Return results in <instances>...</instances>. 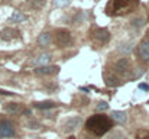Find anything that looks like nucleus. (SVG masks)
I'll return each instance as SVG.
<instances>
[{
  "label": "nucleus",
  "mask_w": 149,
  "mask_h": 139,
  "mask_svg": "<svg viewBox=\"0 0 149 139\" xmlns=\"http://www.w3.org/2000/svg\"><path fill=\"white\" fill-rule=\"evenodd\" d=\"M139 0H110L106 6V12L110 16H122L133 12Z\"/></svg>",
  "instance_id": "1"
},
{
  "label": "nucleus",
  "mask_w": 149,
  "mask_h": 139,
  "mask_svg": "<svg viewBox=\"0 0 149 139\" xmlns=\"http://www.w3.org/2000/svg\"><path fill=\"white\" fill-rule=\"evenodd\" d=\"M86 126L94 135L101 136L111 129V119L106 115H94L86 122Z\"/></svg>",
  "instance_id": "2"
},
{
  "label": "nucleus",
  "mask_w": 149,
  "mask_h": 139,
  "mask_svg": "<svg viewBox=\"0 0 149 139\" xmlns=\"http://www.w3.org/2000/svg\"><path fill=\"white\" fill-rule=\"evenodd\" d=\"M54 42H55V45L59 46V48H65V46H68L71 42H72L71 34H70L67 29H58V31H55Z\"/></svg>",
  "instance_id": "3"
},
{
  "label": "nucleus",
  "mask_w": 149,
  "mask_h": 139,
  "mask_svg": "<svg viewBox=\"0 0 149 139\" xmlns=\"http://www.w3.org/2000/svg\"><path fill=\"white\" fill-rule=\"evenodd\" d=\"M91 35H93V39H94L97 44H106V42L110 39V34H109V31L104 29V28L94 29Z\"/></svg>",
  "instance_id": "4"
},
{
  "label": "nucleus",
  "mask_w": 149,
  "mask_h": 139,
  "mask_svg": "<svg viewBox=\"0 0 149 139\" xmlns=\"http://www.w3.org/2000/svg\"><path fill=\"white\" fill-rule=\"evenodd\" d=\"M15 135V128L9 120L0 122V138H12Z\"/></svg>",
  "instance_id": "5"
},
{
  "label": "nucleus",
  "mask_w": 149,
  "mask_h": 139,
  "mask_svg": "<svg viewBox=\"0 0 149 139\" xmlns=\"http://www.w3.org/2000/svg\"><path fill=\"white\" fill-rule=\"evenodd\" d=\"M80 123H81V117L80 116H72V117L67 119V122L64 123V131L67 133H71L80 126Z\"/></svg>",
  "instance_id": "6"
},
{
  "label": "nucleus",
  "mask_w": 149,
  "mask_h": 139,
  "mask_svg": "<svg viewBox=\"0 0 149 139\" xmlns=\"http://www.w3.org/2000/svg\"><path fill=\"white\" fill-rule=\"evenodd\" d=\"M19 35H20V32L17 29H15V28H4L0 32V38L3 41H13V39L19 38Z\"/></svg>",
  "instance_id": "7"
},
{
  "label": "nucleus",
  "mask_w": 149,
  "mask_h": 139,
  "mask_svg": "<svg viewBox=\"0 0 149 139\" xmlns=\"http://www.w3.org/2000/svg\"><path fill=\"white\" fill-rule=\"evenodd\" d=\"M114 70H116L117 74L125 75V74L129 73V70H130V61H129L127 58H122V59H119V61L116 62V65H114Z\"/></svg>",
  "instance_id": "8"
},
{
  "label": "nucleus",
  "mask_w": 149,
  "mask_h": 139,
  "mask_svg": "<svg viewBox=\"0 0 149 139\" xmlns=\"http://www.w3.org/2000/svg\"><path fill=\"white\" fill-rule=\"evenodd\" d=\"M138 54H139V58L141 59L149 61V38L139 44V46H138Z\"/></svg>",
  "instance_id": "9"
},
{
  "label": "nucleus",
  "mask_w": 149,
  "mask_h": 139,
  "mask_svg": "<svg viewBox=\"0 0 149 139\" xmlns=\"http://www.w3.org/2000/svg\"><path fill=\"white\" fill-rule=\"evenodd\" d=\"M59 71V67L58 65H44V67H38L35 70L36 74H41V75H51V74H56Z\"/></svg>",
  "instance_id": "10"
},
{
  "label": "nucleus",
  "mask_w": 149,
  "mask_h": 139,
  "mask_svg": "<svg viewBox=\"0 0 149 139\" xmlns=\"http://www.w3.org/2000/svg\"><path fill=\"white\" fill-rule=\"evenodd\" d=\"M49 61H51L49 54H41V55H38V58H35V59L32 61V64L36 65V67H44V65H47Z\"/></svg>",
  "instance_id": "11"
},
{
  "label": "nucleus",
  "mask_w": 149,
  "mask_h": 139,
  "mask_svg": "<svg viewBox=\"0 0 149 139\" xmlns=\"http://www.w3.org/2000/svg\"><path fill=\"white\" fill-rule=\"evenodd\" d=\"M111 119H113L114 122H117L119 125H125V123L127 122V115H126L125 112L114 110V112L111 113Z\"/></svg>",
  "instance_id": "12"
},
{
  "label": "nucleus",
  "mask_w": 149,
  "mask_h": 139,
  "mask_svg": "<svg viewBox=\"0 0 149 139\" xmlns=\"http://www.w3.org/2000/svg\"><path fill=\"white\" fill-rule=\"evenodd\" d=\"M52 42V35L49 32H44L38 36V45L39 46H48Z\"/></svg>",
  "instance_id": "13"
},
{
  "label": "nucleus",
  "mask_w": 149,
  "mask_h": 139,
  "mask_svg": "<svg viewBox=\"0 0 149 139\" xmlns=\"http://www.w3.org/2000/svg\"><path fill=\"white\" fill-rule=\"evenodd\" d=\"M23 20H26V15H23V13L19 12V10H15V12L12 13V16L9 17V22H10V23H20V22H23Z\"/></svg>",
  "instance_id": "14"
},
{
  "label": "nucleus",
  "mask_w": 149,
  "mask_h": 139,
  "mask_svg": "<svg viewBox=\"0 0 149 139\" xmlns=\"http://www.w3.org/2000/svg\"><path fill=\"white\" fill-rule=\"evenodd\" d=\"M4 110H6L7 113L15 115V113H20V112L23 110V107H22V104H19V103H9V104H6Z\"/></svg>",
  "instance_id": "15"
},
{
  "label": "nucleus",
  "mask_w": 149,
  "mask_h": 139,
  "mask_svg": "<svg viewBox=\"0 0 149 139\" xmlns=\"http://www.w3.org/2000/svg\"><path fill=\"white\" fill-rule=\"evenodd\" d=\"M33 106H35L36 109H44V110H47V109H54L56 104H55L54 101H38V103H33Z\"/></svg>",
  "instance_id": "16"
},
{
  "label": "nucleus",
  "mask_w": 149,
  "mask_h": 139,
  "mask_svg": "<svg viewBox=\"0 0 149 139\" xmlns=\"http://www.w3.org/2000/svg\"><path fill=\"white\" fill-rule=\"evenodd\" d=\"M45 4H47V0H32V1H31V6H32L33 9H36V10L44 9Z\"/></svg>",
  "instance_id": "17"
},
{
  "label": "nucleus",
  "mask_w": 149,
  "mask_h": 139,
  "mask_svg": "<svg viewBox=\"0 0 149 139\" xmlns=\"http://www.w3.org/2000/svg\"><path fill=\"white\" fill-rule=\"evenodd\" d=\"M143 23H145V19H143V17H138V19L132 20V26H133V28H136V29L142 28V26H143Z\"/></svg>",
  "instance_id": "18"
},
{
  "label": "nucleus",
  "mask_w": 149,
  "mask_h": 139,
  "mask_svg": "<svg viewBox=\"0 0 149 139\" xmlns=\"http://www.w3.org/2000/svg\"><path fill=\"white\" fill-rule=\"evenodd\" d=\"M52 3H54L55 7H64V6H67L70 3V0H54Z\"/></svg>",
  "instance_id": "19"
},
{
  "label": "nucleus",
  "mask_w": 149,
  "mask_h": 139,
  "mask_svg": "<svg viewBox=\"0 0 149 139\" xmlns=\"http://www.w3.org/2000/svg\"><path fill=\"white\" fill-rule=\"evenodd\" d=\"M110 139H127V136L123 135L122 132H113L111 136H110Z\"/></svg>",
  "instance_id": "20"
},
{
  "label": "nucleus",
  "mask_w": 149,
  "mask_h": 139,
  "mask_svg": "<svg viewBox=\"0 0 149 139\" xmlns=\"http://www.w3.org/2000/svg\"><path fill=\"white\" fill-rule=\"evenodd\" d=\"M96 109H97V110H101V112H103V110H107V109H109V104H107V103H106V101H100L99 104H97V107H96Z\"/></svg>",
  "instance_id": "21"
},
{
  "label": "nucleus",
  "mask_w": 149,
  "mask_h": 139,
  "mask_svg": "<svg viewBox=\"0 0 149 139\" xmlns=\"http://www.w3.org/2000/svg\"><path fill=\"white\" fill-rule=\"evenodd\" d=\"M139 89H141V90H146V92H149V86H146V84H139Z\"/></svg>",
  "instance_id": "22"
},
{
  "label": "nucleus",
  "mask_w": 149,
  "mask_h": 139,
  "mask_svg": "<svg viewBox=\"0 0 149 139\" xmlns=\"http://www.w3.org/2000/svg\"><path fill=\"white\" fill-rule=\"evenodd\" d=\"M142 139H149V133H148V135H146V136H143V138H142Z\"/></svg>",
  "instance_id": "23"
},
{
  "label": "nucleus",
  "mask_w": 149,
  "mask_h": 139,
  "mask_svg": "<svg viewBox=\"0 0 149 139\" xmlns=\"http://www.w3.org/2000/svg\"><path fill=\"white\" fill-rule=\"evenodd\" d=\"M70 139H75V138H72V136H71V138H70Z\"/></svg>",
  "instance_id": "24"
}]
</instances>
